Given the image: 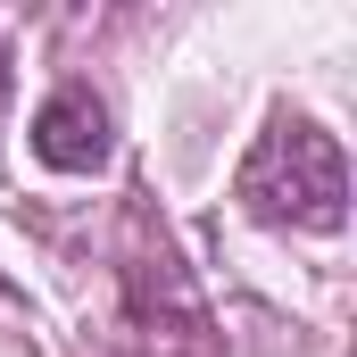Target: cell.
Masks as SVG:
<instances>
[{
	"instance_id": "cell-1",
	"label": "cell",
	"mask_w": 357,
	"mask_h": 357,
	"mask_svg": "<svg viewBox=\"0 0 357 357\" xmlns=\"http://www.w3.org/2000/svg\"><path fill=\"white\" fill-rule=\"evenodd\" d=\"M233 191L258 225H299V233H341L349 225V158L307 116H274L250 142Z\"/></svg>"
},
{
	"instance_id": "cell-2",
	"label": "cell",
	"mask_w": 357,
	"mask_h": 357,
	"mask_svg": "<svg viewBox=\"0 0 357 357\" xmlns=\"http://www.w3.org/2000/svg\"><path fill=\"white\" fill-rule=\"evenodd\" d=\"M33 158L59 167V175H100L108 167V108H100V91L59 84L33 108Z\"/></svg>"
},
{
	"instance_id": "cell-3",
	"label": "cell",
	"mask_w": 357,
	"mask_h": 357,
	"mask_svg": "<svg viewBox=\"0 0 357 357\" xmlns=\"http://www.w3.org/2000/svg\"><path fill=\"white\" fill-rule=\"evenodd\" d=\"M125 324L142 333V349L158 357V333H208V316H199V291H191V274L175 266V250L158 241L150 258H133L125 266Z\"/></svg>"
},
{
	"instance_id": "cell-4",
	"label": "cell",
	"mask_w": 357,
	"mask_h": 357,
	"mask_svg": "<svg viewBox=\"0 0 357 357\" xmlns=\"http://www.w3.org/2000/svg\"><path fill=\"white\" fill-rule=\"evenodd\" d=\"M8 84H17V75H8V42H0V108H8Z\"/></svg>"
}]
</instances>
